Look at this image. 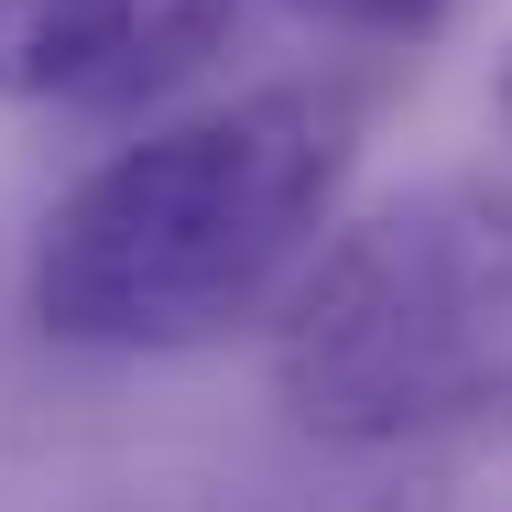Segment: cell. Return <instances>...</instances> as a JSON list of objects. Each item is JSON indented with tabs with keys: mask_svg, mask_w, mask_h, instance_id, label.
Masks as SVG:
<instances>
[{
	"mask_svg": "<svg viewBox=\"0 0 512 512\" xmlns=\"http://www.w3.org/2000/svg\"><path fill=\"white\" fill-rule=\"evenodd\" d=\"M349 175H360V99L316 77L164 120L88 164L33 229L22 262L33 327L109 360L207 349L295 295V273L338 229Z\"/></svg>",
	"mask_w": 512,
	"mask_h": 512,
	"instance_id": "cell-1",
	"label": "cell"
},
{
	"mask_svg": "<svg viewBox=\"0 0 512 512\" xmlns=\"http://www.w3.org/2000/svg\"><path fill=\"white\" fill-rule=\"evenodd\" d=\"M273 393L327 447H436L512 414V186L436 175L327 229L284 327Z\"/></svg>",
	"mask_w": 512,
	"mask_h": 512,
	"instance_id": "cell-2",
	"label": "cell"
},
{
	"mask_svg": "<svg viewBox=\"0 0 512 512\" xmlns=\"http://www.w3.org/2000/svg\"><path fill=\"white\" fill-rule=\"evenodd\" d=\"M240 33V0H0V99L142 120L207 77Z\"/></svg>",
	"mask_w": 512,
	"mask_h": 512,
	"instance_id": "cell-3",
	"label": "cell"
},
{
	"mask_svg": "<svg viewBox=\"0 0 512 512\" xmlns=\"http://www.w3.org/2000/svg\"><path fill=\"white\" fill-rule=\"evenodd\" d=\"M371 512H512V414L469 425V436H436Z\"/></svg>",
	"mask_w": 512,
	"mask_h": 512,
	"instance_id": "cell-4",
	"label": "cell"
},
{
	"mask_svg": "<svg viewBox=\"0 0 512 512\" xmlns=\"http://www.w3.org/2000/svg\"><path fill=\"white\" fill-rule=\"evenodd\" d=\"M316 22H338V33H360V44H425L458 0H295Z\"/></svg>",
	"mask_w": 512,
	"mask_h": 512,
	"instance_id": "cell-5",
	"label": "cell"
},
{
	"mask_svg": "<svg viewBox=\"0 0 512 512\" xmlns=\"http://www.w3.org/2000/svg\"><path fill=\"white\" fill-rule=\"evenodd\" d=\"M491 109H502V142H512V44H502V77H491Z\"/></svg>",
	"mask_w": 512,
	"mask_h": 512,
	"instance_id": "cell-6",
	"label": "cell"
}]
</instances>
